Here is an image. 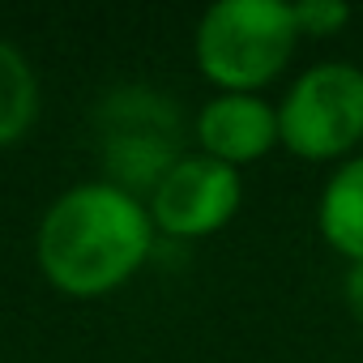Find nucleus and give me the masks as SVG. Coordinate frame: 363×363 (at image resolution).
Here are the masks:
<instances>
[{
  "instance_id": "f257e3e1",
  "label": "nucleus",
  "mask_w": 363,
  "mask_h": 363,
  "mask_svg": "<svg viewBox=\"0 0 363 363\" xmlns=\"http://www.w3.org/2000/svg\"><path fill=\"white\" fill-rule=\"evenodd\" d=\"M154 218L120 184L65 193L39 227V269L69 295H107L150 257Z\"/></svg>"
},
{
  "instance_id": "7ed1b4c3",
  "label": "nucleus",
  "mask_w": 363,
  "mask_h": 363,
  "mask_svg": "<svg viewBox=\"0 0 363 363\" xmlns=\"http://www.w3.org/2000/svg\"><path fill=\"white\" fill-rule=\"evenodd\" d=\"M363 137V73L354 65L308 69L278 107V141L299 158L346 154Z\"/></svg>"
},
{
  "instance_id": "0eeeda50",
  "label": "nucleus",
  "mask_w": 363,
  "mask_h": 363,
  "mask_svg": "<svg viewBox=\"0 0 363 363\" xmlns=\"http://www.w3.org/2000/svg\"><path fill=\"white\" fill-rule=\"evenodd\" d=\"M320 231L325 240L346 252L350 261H363V154L350 158L320 193Z\"/></svg>"
},
{
  "instance_id": "1a4fd4ad",
  "label": "nucleus",
  "mask_w": 363,
  "mask_h": 363,
  "mask_svg": "<svg viewBox=\"0 0 363 363\" xmlns=\"http://www.w3.org/2000/svg\"><path fill=\"white\" fill-rule=\"evenodd\" d=\"M291 13H295L299 35H333L350 18L342 0H299V5H291Z\"/></svg>"
},
{
  "instance_id": "6e6552de",
  "label": "nucleus",
  "mask_w": 363,
  "mask_h": 363,
  "mask_svg": "<svg viewBox=\"0 0 363 363\" xmlns=\"http://www.w3.org/2000/svg\"><path fill=\"white\" fill-rule=\"evenodd\" d=\"M39 116V82L26 56L0 39V145H13Z\"/></svg>"
},
{
  "instance_id": "423d86ee",
  "label": "nucleus",
  "mask_w": 363,
  "mask_h": 363,
  "mask_svg": "<svg viewBox=\"0 0 363 363\" xmlns=\"http://www.w3.org/2000/svg\"><path fill=\"white\" fill-rule=\"evenodd\" d=\"M197 141L227 167L252 162L278 141V111H269L252 94H218L197 116Z\"/></svg>"
},
{
  "instance_id": "f03ea898",
  "label": "nucleus",
  "mask_w": 363,
  "mask_h": 363,
  "mask_svg": "<svg viewBox=\"0 0 363 363\" xmlns=\"http://www.w3.org/2000/svg\"><path fill=\"white\" fill-rule=\"evenodd\" d=\"M295 39L299 26L282 0H223L206 9L197 26V65L214 86L248 94L252 86L278 77L295 52Z\"/></svg>"
},
{
  "instance_id": "39448f33",
  "label": "nucleus",
  "mask_w": 363,
  "mask_h": 363,
  "mask_svg": "<svg viewBox=\"0 0 363 363\" xmlns=\"http://www.w3.org/2000/svg\"><path fill=\"white\" fill-rule=\"evenodd\" d=\"M240 175L235 167L210 158V154H184L154 189L150 218L158 231L197 240L218 231L235 210H240Z\"/></svg>"
},
{
  "instance_id": "20e7f679",
  "label": "nucleus",
  "mask_w": 363,
  "mask_h": 363,
  "mask_svg": "<svg viewBox=\"0 0 363 363\" xmlns=\"http://www.w3.org/2000/svg\"><path fill=\"white\" fill-rule=\"evenodd\" d=\"M99 133H103V158L124 193L145 184L158 189L162 175L184 158L179 154V116L171 99L141 86H128L107 99Z\"/></svg>"
},
{
  "instance_id": "9d476101",
  "label": "nucleus",
  "mask_w": 363,
  "mask_h": 363,
  "mask_svg": "<svg viewBox=\"0 0 363 363\" xmlns=\"http://www.w3.org/2000/svg\"><path fill=\"white\" fill-rule=\"evenodd\" d=\"M346 308H350V316L363 325V261H354L350 274H346Z\"/></svg>"
}]
</instances>
